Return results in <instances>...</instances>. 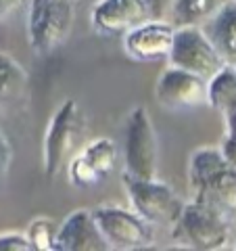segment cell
I'll return each instance as SVG.
<instances>
[{"label":"cell","mask_w":236,"mask_h":251,"mask_svg":"<svg viewBox=\"0 0 236 251\" xmlns=\"http://www.w3.org/2000/svg\"><path fill=\"white\" fill-rule=\"evenodd\" d=\"M75 23V4L69 0H29L27 38L36 54H50L69 40Z\"/></svg>","instance_id":"obj_1"},{"label":"cell","mask_w":236,"mask_h":251,"mask_svg":"<svg viewBox=\"0 0 236 251\" xmlns=\"http://www.w3.org/2000/svg\"><path fill=\"white\" fill-rule=\"evenodd\" d=\"M171 228L176 230V239L182 241V245L203 251L226 249L232 239V226L196 201L186 203L182 216Z\"/></svg>","instance_id":"obj_7"},{"label":"cell","mask_w":236,"mask_h":251,"mask_svg":"<svg viewBox=\"0 0 236 251\" xmlns=\"http://www.w3.org/2000/svg\"><path fill=\"white\" fill-rule=\"evenodd\" d=\"M155 99L169 111H188L207 105V80L169 65L155 84Z\"/></svg>","instance_id":"obj_8"},{"label":"cell","mask_w":236,"mask_h":251,"mask_svg":"<svg viewBox=\"0 0 236 251\" xmlns=\"http://www.w3.org/2000/svg\"><path fill=\"white\" fill-rule=\"evenodd\" d=\"M196 203L211 209L219 218H224L228 224L236 226V170L226 166L217 174L203 180L201 184L192 186Z\"/></svg>","instance_id":"obj_11"},{"label":"cell","mask_w":236,"mask_h":251,"mask_svg":"<svg viewBox=\"0 0 236 251\" xmlns=\"http://www.w3.org/2000/svg\"><path fill=\"white\" fill-rule=\"evenodd\" d=\"M174 29L165 19H146L123 34V49L130 59L140 63L167 59Z\"/></svg>","instance_id":"obj_9"},{"label":"cell","mask_w":236,"mask_h":251,"mask_svg":"<svg viewBox=\"0 0 236 251\" xmlns=\"http://www.w3.org/2000/svg\"><path fill=\"white\" fill-rule=\"evenodd\" d=\"M167 59L169 65L186 69L205 80H209L226 65L201 25H178L174 29V40H171Z\"/></svg>","instance_id":"obj_4"},{"label":"cell","mask_w":236,"mask_h":251,"mask_svg":"<svg viewBox=\"0 0 236 251\" xmlns=\"http://www.w3.org/2000/svg\"><path fill=\"white\" fill-rule=\"evenodd\" d=\"M0 251H31V243L25 232H4L0 234Z\"/></svg>","instance_id":"obj_21"},{"label":"cell","mask_w":236,"mask_h":251,"mask_svg":"<svg viewBox=\"0 0 236 251\" xmlns=\"http://www.w3.org/2000/svg\"><path fill=\"white\" fill-rule=\"evenodd\" d=\"M224 120H226V136H234L236 138V109L232 113H228Z\"/></svg>","instance_id":"obj_25"},{"label":"cell","mask_w":236,"mask_h":251,"mask_svg":"<svg viewBox=\"0 0 236 251\" xmlns=\"http://www.w3.org/2000/svg\"><path fill=\"white\" fill-rule=\"evenodd\" d=\"M125 174L134 178H157L159 149L151 115L144 107H134L125 120Z\"/></svg>","instance_id":"obj_5"},{"label":"cell","mask_w":236,"mask_h":251,"mask_svg":"<svg viewBox=\"0 0 236 251\" xmlns=\"http://www.w3.org/2000/svg\"><path fill=\"white\" fill-rule=\"evenodd\" d=\"M207 105L224 117L236 109V67L224 65L207 80Z\"/></svg>","instance_id":"obj_14"},{"label":"cell","mask_w":236,"mask_h":251,"mask_svg":"<svg viewBox=\"0 0 236 251\" xmlns=\"http://www.w3.org/2000/svg\"><path fill=\"white\" fill-rule=\"evenodd\" d=\"M11 163H13V147L9 143V138H6V134L2 132V128H0V182L9 174Z\"/></svg>","instance_id":"obj_22"},{"label":"cell","mask_w":236,"mask_h":251,"mask_svg":"<svg viewBox=\"0 0 236 251\" xmlns=\"http://www.w3.org/2000/svg\"><path fill=\"white\" fill-rule=\"evenodd\" d=\"M69 2H73V4H77V2H82V0H69Z\"/></svg>","instance_id":"obj_26"},{"label":"cell","mask_w":236,"mask_h":251,"mask_svg":"<svg viewBox=\"0 0 236 251\" xmlns=\"http://www.w3.org/2000/svg\"><path fill=\"white\" fill-rule=\"evenodd\" d=\"M123 188L134 211L153 226H174L186 205L174 188L157 178H134L123 174Z\"/></svg>","instance_id":"obj_3"},{"label":"cell","mask_w":236,"mask_h":251,"mask_svg":"<svg viewBox=\"0 0 236 251\" xmlns=\"http://www.w3.org/2000/svg\"><path fill=\"white\" fill-rule=\"evenodd\" d=\"M92 216L109 249H146L155 243L153 224H148L136 211L117 205H100L92 209Z\"/></svg>","instance_id":"obj_6"},{"label":"cell","mask_w":236,"mask_h":251,"mask_svg":"<svg viewBox=\"0 0 236 251\" xmlns=\"http://www.w3.org/2000/svg\"><path fill=\"white\" fill-rule=\"evenodd\" d=\"M146 11H148V19H165L174 9V0H142Z\"/></svg>","instance_id":"obj_23"},{"label":"cell","mask_w":236,"mask_h":251,"mask_svg":"<svg viewBox=\"0 0 236 251\" xmlns=\"http://www.w3.org/2000/svg\"><path fill=\"white\" fill-rule=\"evenodd\" d=\"M86 130V117L77 100L67 99L57 109L44 134V174L46 178L59 176L69 159L77 153V145Z\"/></svg>","instance_id":"obj_2"},{"label":"cell","mask_w":236,"mask_h":251,"mask_svg":"<svg viewBox=\"0 0 236 251\" xmlns=\"http://www.w3.org/2000/svg\"><path fill=\"white\" fill-rule=\"evenodd\" d=\"M109 249L90 209H75L59 226L54 251H103Z\"/></svg>","instance_id":"obj_12"},{"label":"cell","mask_w":236,"mask_h":251,"mask_svg":"<svg viewBox=\"0 0 236 251\" xmlns=\"http://www.w3.org/2000/svg\"><path fill=\"white\" fill-rule=\"evenodd\" d=\"M226 166H228V161L222 153V149H215V147L196 149L190 155V163H188V180H190V186L201 184L203 180L217 174V172L224 170Z\"/></svg>","instance_id":"obj_16"},{"label":"cell","mask_w":236,"mask_h":251,"mask_svg":"<svg viewBox=\"0 0 236 251\" xmlns=\"http://www.w3.org/2000/svg\"><path fill=\"white\" fill-rule=\"evenodd\" d=\"M59 226L54 224V220L40 216L36 220H31L25 237L31 243V249H40V251H54V239H57Z\"/></svg>","instance_id":"obj_19"},{"label":"cell","mask_w":236,"mask_h":251,"mask_svg":"<svg viewBox=\"0 0 236 251\" xmlns=\"http://www.w3.org/2000/svg\"><path fill=\"white\" fill-rule=\"evenodd\" d=\"M230 0H174L171 15L178 25H205Z\"/></svg>","instance_id":"obj_15"},{"label":"cell","mask_w":236,"mask_h":251,"mask_svg":"<svg viewBox=\"0 0 236 251\" xmlns=\"http://www.w3.org/2000/svg\"><path fill=\"white\" fill-rule=\"evenodd\" d=\"M27 74L19 61L11 54L0 52V100H11L25 90Z\"/></svg>","instance_id":"obj_17"},{"label":"cell","mask_w":236,"mask_h":251,"mask_svg":"<svg viewBox=\"0 0 236 251\" xmlns=\"http://www.w3.org/2000/svg\"><path fill=\"white\" fill-rule=\"evenodd\" d=\"M80 155L103 178L109 176L115 170L117 149H115V143L111 138H94V140H90L84 149H80Z\"/></svg>","instance_id":"obj_18"},{"label":"cell","mask_w":236,"mask_h":251,"mask_svg":"<svg viewBox=\"0 0 236 251\" xmlns=\"http://www.w3.org/2000/svg\"><path fill=\"white\" fill-rule=\"evenodd\" d=\"M205 34L226 65L236 67V0H230L213 19L205 23Z\"/></svg>","instance_id":"obj_13"},{"label":"cell","mask_w":236,"mask_h":251,"mask_svg":"<svg viewBox=\"0 0 236 251\" xmlns=\"http://www.w3.org/2000/svg\"><path fill=\"white\" fill-rule=\"evenodd\" d=\"M29 0H0V21L11 19L13 15H17Z\"/></svg>","instance_id":"obj_24"},{"label":"cell","mask_w":236,"mask_h":251,"mask_svg":"<svg viewBox=\"0 0 236 251\" xmlns=\"http://www.w3.org/2000/svg\"><path fill=\"white\" fill-rule=\"evenodd\" d=\"M148 19L142 0H98L92 9V29L98 36H123Z\"/></svg>","instance_id":"obj_10"},{"label":"cell","mask_w":236,"mask_h":251,"mask_svg":"<svg viewBox=\"0 0 236 251\" xmlns=\"http://www.w3.org/2000/svg\"><path fill=\"white\" fill-rule=\"evenodd\" d=\"M67 174H69V182L77 188H92L103 180V176H100L80 153H75L71 159H69Z\"/></svg>","instance_id":"obj_20"}]
</instances>
